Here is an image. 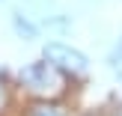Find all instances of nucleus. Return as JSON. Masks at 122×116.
Returning a JSON list of instances; mask_svg holds the SVG:
<instances>
[{"label":"nucleus","mask_w":122,"mask_h":116,"mask_svg":"<svg viewBox=\"0 0 122 116\" xmlns=\"http://www.w3.org/2000/svg\"><path fill=\"white\" fill-rule=\"evenodd\" d=\"M42 57H45L48 63H54L57 69L69 71V75H81V71H86V57H83L81 51H75V48L63 45V42H51V45H45Z\"/></svg>","instance_id":"f257e3e1"},{"label":"nucleus","mask_w":122,"mask_h":116,"mask_svg":"<svg viewBox=\"0 0 122 116\" xmlns=\"http://www.w3.org/2000/svg\"><path fill=\"white\" fill-rule=\"evenodd\" d=\"M119 51H122V45H119Z\"/></svg>","instance_id":"39448f33"},{"label":"nucleus","mask_w":122,"mask_h":116,"mask_svg":"<svg viewBox=\"0 0 122 116\" xmlns=\"http://www.w3.org/2000/svg\"><path fill=\"white\" fill-rule=\"evenodd\" d=\"M21 83L33 92H54L60 86L57 81V71H54V63H30L21 69Z\"/></svg>","instance_id":"f03ea898"},{"label":"nucleus","mask_w":122,"mask_h":116,"mask_svg":"<svg viewBox=\"0 0 122 116\" xmlns=\"http://www.w3.org/2000/svg\"><path fill=\"white\" fill-rule=\"evenodd\" d=\"M15 30H18L21 36H27V39H36V27H33L30 21H24L18 12H15Z\"/></svg>","instance_id":"20e7f679"},{"label":"nucleus","mask_w":122,"mask_h":116,"mask_svg":"<svg viewBox=\"0 0 122 116\" xmlns=\"http://www.w3.org/2000/svg\"><path fill=\"white\" fill-rule=\"evenodd\" d=\"M27 116H66V113L60 107H51V104H36V107H30Z\"/></svg>","instance_id":"7ed1b4c3"}]
</instances>
